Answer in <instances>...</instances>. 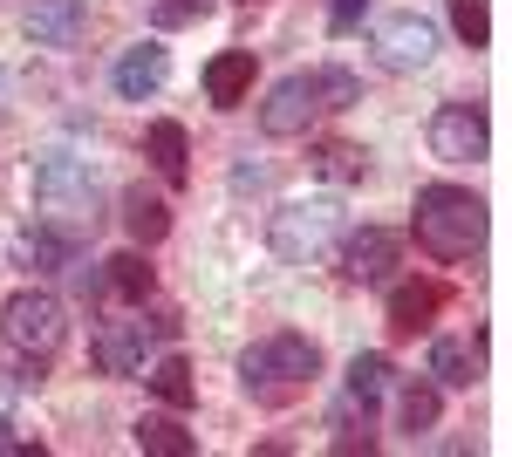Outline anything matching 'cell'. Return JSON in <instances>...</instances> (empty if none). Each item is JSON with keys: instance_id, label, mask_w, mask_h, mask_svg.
I'll return each mask as SVG.
<instances>
[{"instance_id": "1", "label": "cell", "mask_w": 512, "mask_h": 457, "mask_svg": "<svg viewBox=\"0 0 512 457\" xmlns=\"http://www.w3.org/2000/svg\"><path fill=\"white\" fill-rule=\"evenodd\" d=\"M410 226H417V246L431 260H444V267L478 260V246H485V198L465 185H424Z\"/></svg>"}, {"instance_id": "2", "label": "cell", "mask_w": 512, "mask_h": 457, "mask_svg": "<svg viewBox=\"0 0 512 457\" xmlns=\"http://www.w3.org/2000/svg\"><path fill=\"white\" fill-rule=\"evenodd\" d=\"M315 376H321V348L308 335H260V342L239 355V389L253 403H267V410L294 403Z\"/></svg>"}, {"instance_id": "3", "label": "cell", "mask_w": 512, "mask_h": 457, "mask_svg": "<svg viewBox=\"0 0 512 457\" xmlns=\"http://www.w3.org/2000/svg\"><path fill=\"white\" fill-rule=\"evenodd\" d=\"M35 219H48V226L76 232V239H89L96 232V171L82 164V157H41L35 164Z\"/></svg>"}, {"instance_id": "4", "label": "cell", "mask_w": 512, "mask_h": 457, "mask_svg": "<svg viewBox=\"0 0 512 457\" xmlns=\"http://www.w3.org/2000/svg\"><path fill=\"white\" fill-rule=\"evenodd\" d=\"M178 335V314H123V321H96V335H89V362L103 369V376H144V362L158 355V342Z\"/></svg>"}, {"instance_id": "5", "label": "cell", "mask_w": 512, "mask_h": 457, "mask_svg": "<svg viewBox=\"0 0 512 457\" xmlns=\"http://www.w3.org/2000/svg\"><path fill=\"white\" fill-rule=\"evenodd\" d=\"M335 239H342V205L335 198H294V205H280L274 226H267V246L287 267H315Z\"/></svg>"}, {"instance_id": "6", "label": "cell", "mask_w": 512, "mask_h": 457, "mask_svg": "<svg viewBox=\"0 0 512 457\" xmlns=\"http://www.w3.org/2000/svg\"><path fill=\"white\" fill-rule=\"evenodd\" d=\"M0 342L14 348V355H55V348L69 342V307L55 301L48 287H14L7 301H0Z\"/></svg>"}, {"instance_id": "7", "label": "cell", "mask_w": 512, "mask_h": 457, "mask_svg": "<svg viewBox=\"0 0 512 457\" xmlns=\"http://www.w3.org/2000/svg\"><path fill=\"white\" fill-rule=\"evenodd\" d=\"M431 55H437V21H431V14L403 7V14H383V21H376V62H383L390 76L424 69Z\"/></svg>"}, {"instance_id": "8", "label": "cell", "mask_w": 512, "mask_h": 457, "mask_svg": "<svg viewBox=\"0 0 512 457\" xmlns=\"http://www.w3.org/2000/svg\"><path fill=\"white\" fill-rule=\"evenodd\" d=\"M431 157L444 164H485L492 157V123L478 103H444L431 116Z\"/></svg>"}, {"instance_id": "9", "label": "cell", "mask_w": 512, "mask_h": 457, "mask_svg": "<svg viewBox=\"0 0 512 457\" xmlns=\"http://www.w3.org/2000/svg\"><path fill=\"white\" fill-rule=\"evenodd\" d=\"M315 116H321L315 69H294V76H280L274 89H267V103H260V130H267V137H301Z\"/></svg>"}, {"instance_id": "10", "label": "cell", "mask_w": 512, "mask_h": 457, "mask_svg": "<svg viewBox=\"0 0 512 457\" xmlns=\"http://www.w3.org/2000/svg\"><path fill=\"white\" fill-rule=\"evenodd\" d=\"M403 260V232L390 226H362L342 239V273L362 280V287H376V280H390V267Z\"/></svg>"}, {"instance_id": "11", "label": "cell", "mask_w": 512, "mask_h": 457, "mask_svg": "<svg viewBox=\"0 0 512 457\" xmlns=\"http://www.w3.org/2000/svg\"><path fill=\"white\" fill-rule=\"evenodd\" d=\"M424 376L437 389H472L485 376V335H437L431 355H424Z\"/></svg>"}, {"instance_id": "12", "label": "cell", "mask_w": 512, "mask_h": 457, "mask_svg": "<svg viewBox=\"0 0 512 457\" xmlns=\"http://www.w3.org/2000/svg\"><path fill=\"white\" fill-rule=\"evenodd\" d=\"M164 76H171V48L164 41H137V48H123L117 69H110V89H117L123 103H144V96H158Z\"/></svg>"}, {"instance_id": "13", "label": "cell", "mask_w": 512, "mask_h": 457, "mask_svg": "<svg viewBox=\"0 0 512 457\" xmlns=\"http://www.w3.org/2000/svg\"><path fill=\"white\" fill-rule=\"evenodd\" d=\"M253 76H260L253 48H219L198 82H205V103H212V110H239V103L253 96Z\"/></svg>"}, {"instance_id": "14", "label": "cell", "mask_w": 512, "mask_h": 457, "mask_svg": "<svg viewBox=\"0 0 512 457\" xmlns=\"http://www.w3.org/2000/svg\"><path fill=\"white\" fill-rule=\"evenodd\" d=\"M82 28H89V7L82 0H35L21 14V35L35 41V48H76Z\"/></svg>"}, {"instance_id": "15", "label": "cell", "mask_w": 512, "mask_h": 457, "mask_svg": "<svg viewBox=\"0 0 512 457\" xmlns=\"http://www.w3.org/2000/svg\"><path fill=\"white\" fill-rule=\"evenodd\" d=\"M444 307V287L437 280H396L390 287V328L396 335H424Z\"/></svg>"}, {"instance_id": "16", "label": "cell", "mask_w": 512, "mask_h": 457, "mask_svg": "<svg viewBox=\"0 0 512 457\" xmlns=\"http://www.w3.org/2000/svg\"><path fill=\"white\" fill-rule=\"evenodd\" d=\"M144 157L158 164V178H164V185H185V178H192V137H185V123L158 116V123L144 130Z\"/></svg>"}, {"instance_id": "17", "label": "cell", "mask_w": 512, "mask_h": 457, "mask_svg": "<svg viewBox=\"0 0 512 457\" xmlns=\"http://www.w3.org/2000/svg\"><path fill=\"white\" fill-rule=\"evenodd\" d=\"M76 253H82V239L62 232V226H48V219H35V226L21 232V260H28L35 273H69Z\"/></svg>"}, {"instance_id": "18", "label": "cell", "mask_w": 512, "mask_h": 457, "mask_svg": "<svg viewBox=\"0 0 512 457\" xmlns=\"http://www.w3.org/2000/svg\"><path fill=\"white\" fill-rule=\"evenodd\" d=\"M437 417H444V389H437L431 376L396 389V430H403V437H431Z\"/></svg>"}, {"instance_id": "19", "label": "cell", "mask_w": 512, "mask_h": 457, "mask_svg": "<svg viewBox=\"0 0 512 457\" xmlns=\"http://www.w3.org/2000/svg\"><path fill=\"white\" fill-rule=\"evenodd\" d=\"M123 232H130V239H137L144 253H151V246H158L164 232H171V205H164L158 191L130 185V191H123Z\"/></svg>"}, {"instance_id": "20", "label": "cell", "mask_w": 512, "mask_h": 457, "mask_svg": "<svg viewBox=\"0 0 512 457\" xmlns=\"http://www.w3.org/2000/svg\"><path fill=\"white\" fill-rule=\"evenodd\" d=\"M103 280H110V294L130 307H144L151 294H158V267L144 260V246H130V253H117V260H103Z\"/></svg>"}, {"instance_id": "21", "label": "cell", "mask_w": 512, "mask_h": 457, "mask_svg": "<svg viewBox=\"0 0 512 457\" xmlns=\"http://www.w3.org/2000/svg\"><path fill=\"white\" fill-rule=\"evenodd\" d=\"M342 389H349V403H355V410H376V403H383V396L396 389V362L369 348V355H355V362H349Z\"/></svg>"}, {"instance_id": "22", "label": "cell", "mask_w": 512, "mask_h": 457, "mask_svg": "<svg viewBox=\"0 0 512 457\" xmlns=\"http://www.w3.org/2000/svg\"><path fill=\"white\" fill-rule=\"evenodd\" d=\"M144 382H151V396H158L164 410H192V403H198V382H192V362H185V355H158V362H144Z\"/></svg>"}, {"instance_id": "23", "label": "cell", "mask_w": 512, "mask_h": 457, "mask_svg": "<svg viewBox=\"0 0 512 457\" xmlns=\"http://www.w3.org/2000/svg\"><path fill=\"white\" fill-rule=\"evenodd\" d=\"M308 164H315V178H328V185H362V178H369V151H362V144H349V137L315 144V151H308Z\"/></svg>"}, {"instance_id": "24", "label": "cell", "mask_w": 512, "mask_h": 457, "mask_svg": "<svg viewBox=\"0 0 512 457\" xmlns=\"http://www.w3.org/2000/svg\"><path fill=\"white\" fill-rule=\"evenodd\" d=\"M130 437H137V451H144V457H192L198 451V430H185L178 410H171V417H137Z\"/></svg>"}, {"instance_id": "25", "label": "cell", "mask_w": 512, "mask_h": 457, "mask_svg": "<svg viewBox=\"0 0 512 457\" xmlns=\"http://www.w3.org/2000/svg\"><path fill=\"white\" fill-rule=\"evenodd\" d=\"M451 35L465 48H492V0H451Z\"/></svg>"}, {"instance_id": "26", "label": "cell", "mask_w": 512, "mask_h": 457, "mask_svg": "<svg viewBox=\"0 0 512 457\" xmlns=\"http://www.w3.org/2000/svg\"><path fill=\"white\" fill-rule=\"evenodd\" d=\"M315 96H321V110H355L362 103V82L349 69H315Z\"/></svg>"}, {"instance_id": "27", "label": "cell", "mask_w": 512, "mask_h": 457, "mask_svg": "<svg viewBox=\"0 0 512 457\" xmlns=\"http://www.w3.org/2000/svg\"><path fill=\"white\" fill-rule=\"evenodd\" d=\"M328 451H342V457H349V451H376V430H369V417L355 423V403L342 410V417H335V437H328Z\"/></svg>"}, {"instance_id": "28", "label": "cell", "mask_w": 512, "mask_h": 457, "mask_svg": "<svg viewBox=\"0 0 512 457\" xmlns=\"http://www.w3.org/2000/svg\"><path fill=\"white\" fill-rule=\"evenodd\" d=\"M205 14H212V0H158V7H151L158 28H192V21H205Z\"/></svg>"}, {"instance_id": "29", "label": "cell", "mask_w": 512, "mask_h": 457, "mask_svg": "<svg viewBox=\"0 0 512 457\" xmlns=\"http://www.w3.org/2000/svg\"><path fill=\"white\" fill-rule=\"evenodd\" d=\"M369 14V0H328V35H355Z\"/></svg>"}, {"instance_id": "30", "label": "cell", "mask_w": 512, "mask_h": 457, "mask_svg": "<svg viewBox=\"0 0 512 457\" xmlns=\"http://www.w3.org/2000/svg\"><path fill=\"white\" fill-rule=\"evenodd\" d=\"M14 451H28V444L14 437V423H7V410H0V457H14Z\"/></svg>"}]
</instances>
